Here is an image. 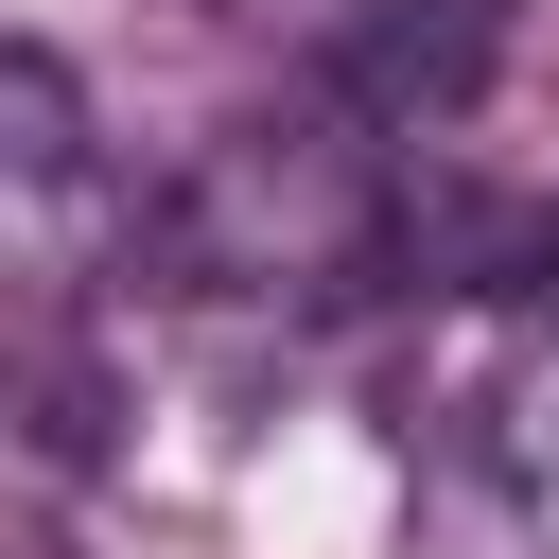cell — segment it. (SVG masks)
Here are the masks:
<instances>
[{
  "label": "cell",
  "mask_w": 559,
  "mask_h": 559,
  "mask_svg": "<svg viewBox=\"0 0 559 559\" xmlns=\"http://www.w3.org/2000/svg\"><path fill=\"white\" fill-rule=\"evenodd\" d=\"M157 262L210 280V297H280V314L367 297V280L402 262V175H384V140H349L332 105H314V122H227V140L157 192Z\"/></svg>",
  "instance_id": "1"
},
{
  "label": "cell",
  "mask_w": 559,
  "mask_h": 559,
  "mask_svg": "<svg viewBox=\"0 0 559 559\" xmlns=\"http://www.w3.org/2000/svg\"><path fill=\"white\" fill-rule=\"evenodd\" d=\"M402 559H559V332L454 367L402 472Z\"/></svg>",
  "instance_id": "2"
},
{
  "label": "cell",
  "mask_w": 559,
  "mask_h": 559,
  "mask_svg": "<svg viewBox=\"0 0 559 559\" xmlns=\"http://www.w3.org/2000/svg\"><path fill=\"white\" fill-rule=\"evenodd\" d=\"M105 227H122V192H105L87 87H70L52 52H17V35H0V332H17V314H52V297L105 262Z\"/></svg>",
  "instance_id": "3"
},
{
  "label": "cell",
  "mask_w": 559,
  "mask_h": 559,
  "mask_svg": "<svg viewBox=\"0 0 559 559\" xmlns=\"http://www.w3.org/2000/svg\"><path fill=\"white\" fill-rule=\"evenodd\" d=\"M489 70H507V0H349L314 52L349 140H437V122H472Z\"/></svg>",
  "instance_id": "4"
}]
</instances>
